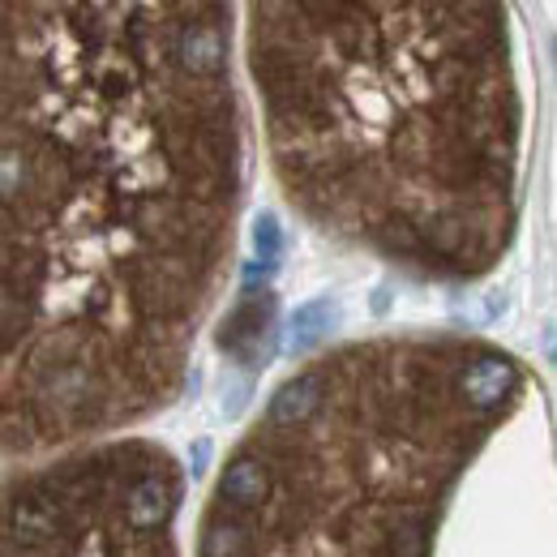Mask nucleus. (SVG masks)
I'll return each mask as SVG.
<instances>
[{
    "instance_id": "obj_3",
    "label": "nucleus",
    "mask_w": 557,
    "mask_h": 557,
    "mask_svg": "<svg viewBox=\"0 0 557 557\" xmlns=\"http://www.w3.org/2000/svg\"><path fill=\"white\" fill-rule=\"evenodd\" d=\"M528 369L476 335H377L296 369L232 450L198 554H429Z\"/></svg>"
},
{
    "instance_id": "obj_7",
    "label": "nucleus",
    "mask_w": 557,
    "mask_h": 557,
    "mask_svg": "<svg viewBox=\"0 0 557 557\" xmlns=\"http://www.w3.org/2000/svg\"><path fill=\"white\" fill-rule=\"evenodd\" d=\"M253 249H258V262L267 271H275L278 253H283V227H278V219L271 210H262L258 223H253Z\"/></svg>"
},
{
    "instance_id": "obj_4",
    "label": "nucleus",
    "mask_w": 557,
    "mask_h": 557,
    "mask_svg": "<svg viewBox=\"0 0 557 557\" xmlns=\"http://www.w3.org/2000/svg\"><path fill=\"white\" fill-rule=\"evenodd\" d=\"M181 502L185 472L172 450L150 437H95L0 481V554H176Z\"/></svg>"
},
{
    "instance_id": "obj_2",
    "label": "nucleus",
    "mask_w": 557,
    "mask_h": 557,
    "mask_svg": "<svg viewBox=\"0 0 557 557\" xmlns=\"http://www.w3.org/2000/svg\"><path fill=\"white\" fill-rule=\"evenodd\" d=\"M245 65L309 227L420 283L506 258L528 121L506 0H245Z\"/></svg>"
},
{
    "instance_id": "obj_5",
    "label": "nucleus",
    "mask_w": 557,
    "mask_h": 557,
    "mask_svg": "<svg viewBox=\"0 0 557 557\" xmlns=\"http://www.w3.org/2000/svg\"><path fill=\"white\" fill-rule=\"evenodd\" d=\"M275 313L278 300L271 287H245L240 300L232 305V313L223 318V331H219V351L232 356L245 373L262 369L271 356H275Z\"/></svg>"
},
{
    "instance_id": "obj_1",
    "label": "nucleus",
    "mask_w": 557,
    "mask_h": 557,
    "mask_svg": "<svg viewBox=\"0 0 557 557\" xmlns=\"http://www.w3.org/2000/svg\"><path fill=\"white\" fill-rule=\"evenodd\" d=\"M232 0H0V463L163 412L236 253Z\"/></svg>"
},
{
    "instance_id": "obj_6",
    "label": "nucleus",
    "mask_w": 557,
    "mask_h": 557,
    "mask_svg": "<svg viewBox=\"0 0 557 557\" xmlns=\"http://www.w3.org/2000/svg\"><path fill=\"white\" fill-rule=\"evenodd\" d=\"M335 322H339V305L331 296H318V300L300 305L292 313V339H287L292 356H305V351H313L318 344H326L331 331H335Z\"/></svg>"
}]
</instances>
